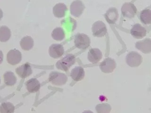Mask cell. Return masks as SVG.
Returning a JSON list of instances; mask_svg holds the SVG:
<instances>
[{"instance_id": "cell-24", "label": "cell", "mask_w": 151, "mask_h": 113, "mask_svg": "<svg viewBox=\"0 0 151 113\" xmlns=\"http://www.w3.org/2000/svg\"><path fill=\"white\" fill-rule=\"evenodd\" d=\"M15 106L9 102H4L0 106V113H14Z\"/></svg>"}, {"instance_id": "cell-27", "label": "cell", "mask_w": 151, "mask_h": 113, "mask_svg": "<svg viewBox=\"0 0 151 113\" xmlns=\"http://www.w3.org/2000/svg\"><path fill=\"white\" fill-rule=\"evenodd\" d=\"M3 17V12H2V10L0 9V20H1Z\"/></svg>"}, {"instance_id": "cell-20", "label": "cell", "mask_w": 151, "mask_h": 113, "mask_svg": "<svg viewBox=\"0 0 151 113\" xmlns=\"http://www.w3.org/2000/svg\"><path fill=\"white\" fill-rule=\"evenodd\" d=\"M4 81L7 86H13L17 82V77L12 71H7L4 75Z\"/></svg>"}, {"instance_id": "cell-28", "label": "cell", "mask_w": 151, "mask_h": 113, "mask_svg": "<svg viewBox=\"0 0 151 113\" xmlns=\"http://www.w3.org/2000/svg\"><path fill=\"white\" fill-rule=\"evenodd\" d=\"M82 113H93V112L91 111L90 110H86L84 112H83Z\"/></svg>"}, {"instance_id": "cell-11", "label": "cell", "mask_w": 151, "mask_h": 113, "mask_svg": "<svg viewBox=\"0 0 151 113\" xmlns=\"http://www.w3.org/2000/svg\"><path fill=\"white\" fill-rule=\"evenodd\" d=\"M16 72L21 78L25 79L32 74L33 71L30 64L27 62L17 67L16 69Z\"/></svg>"}, {"instance_id": "cell-6", "label": "cell", "mask_w": 151, "mask_h": 113, "mask_svg": "<svg viewBox=\"0 0 151 113\" xmlns=\"http://www.w3.org/2000/svg\"><path fill=\"white\" fill-rule=\"evenodd\" d=\"M99 67L103 73L107 74L112 73L116 67V63L114 59L106 58L101 63Z\"/></svg>"}, {"instance_id": "cell-1", "label": "cell", "mask_w": 151, "mask_h": 113, "mask_svg": "<svg viewBox=\"0 0 151 113\" xmlns=\"http://www.w3.org/2000/svg\"><path fill=\"white\" fill-rule=\"evenodd\" d=\"M76 62L75 56L72 54H67L64 57L56 63V67L58 69L67 72L70 69L71 66Z\"/></svg>"}, {"instance_id": "cell-14", "label": "cell", "mask_w": 151, "mask_h": 113, "mask_svg": "<svg viewBox=\"0 0 151 113\" xmlns=\"http://www.w3.org/2000/svg\"><path fill=\"white\" fill-rule=\"evenodd\" d=\"M103 58L102 52L97 48H91L88 53V59L92 64H96Z\"/></svg>"}, {"instance_id": "cell-15", "label": "cell", "mask_w": 151, "mask_h": 113, "mask_svg": "<svg viewBox=\"0 0 151 113\" xmlns=\"http://www.w3.org/2000/svg\"><path fill=\"white\" fill-rule=\"evenodd\" d=\"M104 18L108 23H115L119 18V13L117 9L114 7L109 9L104 14Z\"/></svg>"}, {"instance_id": "cell-3", "label": "cell", "mask_w": 151, "mask_h": 113, "mask_svg": "<svg viewBox=\"0 0 151 113\" xmlns=\"http://www.w3.org/2000/svg\"><path fill=\"white\" fill-rule=\"evenodd\" d=\"M126 60L127 64L130 67H138L143 62V58L138 52L132 51L127 54Z\"/></svg>"}, {"instance_id": "cell-26", "label": "cell", "mask_w": 151, "mask_h": 113, "mask_svg": "<svg viewBox=\"0 0 151 113\" xmlns=\"http://www.w3.org/2000/svg\"><path fill=\"white\" fill-rule=\"evenodd\" d=\"M3 60H4V54L1 51H0V64L2 63Z\"/></svg>"}, {"instance_id": "cell-5", "label": "cell", "mask_w": 151, "mask_h": 113, "mask_svg": "<svg viewBox=\"0 0 151 113\" xmlns=\"http://www.w3.org/2000/svg\"><path fill=\"white\" fill-rule=\"evenodd\" d=\"M92 31L93 36L102 37L107 33V29L105 24L103 21H97L92 26Z\"/></svg>"}, {"instance_id": "cell-10", "label": "cell", "mask_w": 151, "mask_h": 113, "mask_svg": "<svg viewBox=\"0 0 151 113\" xmlns=\"http://www.w3.org/2000/svg\"><path fill=\"white\" fill-rule=\"evenodd\" d=\"M64 53L63 46L60 44H54L51 45L49 49L50 56L53 59H58L63 56Z\"/></svg>"}, {"instance_id": "cell-25", "label": "cell", "mask_w": 151, "mask_h": 113, "mask_svg": "<svg viewBox=\"0 0 151 113\" xmlns=\"http://www.w3.org/2000/svg\"><path fill=\"white\" fill-rule=\"evenodd\" d=\"M96 109L97 113H110L111 107L108 103L99 104L96 106Z\"/></svg>"}, {"instance_id": "cell-9", "label": "cell", "mask_w": 151, "mask_h": 113, "mask_svg": "<svg viewBox=\"0 0 151 113\" xmlns=\"http://www.w3.org/2000/svg\"><path fill=\"white\" fill-rule=\"evenodd\" d=\"M22 60V54L19 50L12 49L8 52L7 55V60L11 65H17Z\"/></svg>"}, {"instance_id": "cell-12", "label": "cell", "mask_w": 151, "mask_h": 113, "mask_svg": "<svg viewBox=\"0 0 151 113\" xmlns=\"http://www.w3.org/2000/svg\"><path fill=\"white\" fill-rule=\"evenodd\" d=\"M130 34L136 39H141L146 35V30L139 24H136L130 30Z\"/></svg>"}, {"instance_id": "cell-2", "label": "cell", "mask_w": 151, "mask_h": 113, "mask_svg": "<svg viewBox=\"0 0 151 113\" xmlns=\"http://www.w3.org/2000/svg\"><path fill=\"white\" fill-rule=\"evenodd\" d=\"M48 80L54 85L62 86L66 84L68 78L67 75L63 73L53 71L50 73Z\"/></svg>"}, {"instance_id": "cell-7", "label": "cell", "mask_w": 151, "mask_h": 113, "mask_svg": "<svg viewBox=\"0 0 151 113\" xmlns=\"http://www.w3.org/2000/svg\"><path fill=\"white\" fill-rule=\"evenodd\" d=\"M121 11L123 16L131 19L136 15L137 9L134 4L131 2H125L122 6Z\"/></svg>"}, {"instance_id": "cell-4", "label": "cell", "mask_w": 151, "mask_h": 113, "mask_svg": "<svg viewBox=\"0 0 151 113\" xmlns=\"http://www.w3.org/2000/svg\"><path fill=\"white\" fill-rule=\"evenodd\" d=\"M75 46L79 49H86L89 47L90 39L84 34H78L74 38Z\"/></svg>"}, {"instance_id": "cell-13", "label": "cell", "mask_w": 151, "mask_h": 113, "mask_svg": "<svg viewBox=\"0 0 151 113\" xmlns=\"http://www.w3.org/2000/svg\"><path fill=\"white\" fill-rule=\"evenodd\" d=\"M136 48L145 54L151 53V39L146 38L136 42Z\"/></svg>"}, {"instance_id": "cell-19", "label": "cell", "mask_w": 151, "mask_h": 113, "mask_svg": "<svg viewBox=\"0 0 151 113\" xmlns=\"http://www.w3.org/2000/svg\"><path fill=\"white\" fill-rule=\"evenodd\" d=\"M34 40L29 36L24 37L20 41L21 48L24 51H29L33 48L34 46Z\"/></svg>"}, {"instance_id": "cell-29", "label": "cell", "mask_w": 151, "mask_h": 113, "mask_svg": "<svg viewBox=\"0 0 151 113\" xmlns=\"http://www.w3.org/2000/svg\"><path fill=\"white\" fill-rule=\"evenodd\" d=\"M0 83H1V79H0Z\"/></svg>"}, {"instance_id": "cell-16", "label": "cell", "mask_w": 151, "mask_h": 113, "mask_svg": "<svg viewBox=\"0 0 151 113\" xmlns=\"http://www.w3.org/2000/svg\"><path fill=\"white\" fill-rule=\"evenodd\" d=\"M71 77L74 81L79 82L84 79L85 72L84 68L80 66H77L72 69L70 74Z\"/></svg>"}, {"instance_id": "cell-22", "label": "cell", "mask_w": 151, "mask_h": 113, "mask_svg": "<svg viewBox=\"0 0 151 113\" xmlns=\"http://www.w3.org/2000/svg\"><path fill=\"white\" fill-rule=\"evenodd\" d=\"M11 37V31L6 26L0 27V41L6 42Z\"/></svg>"}, {"instance_id": "cell-21", "label": "cell", "mask_w": 151, "mask_h": 113, "mask_svg": "<svg viewBox=\"0 0 151 113\" xmlns=\"http://www.w3.org/2000/svg\"><path fill=\"white\" fill-rule=\"evenodd\" d=\"M139 18L141 22L145 25L151 24V10L146 9L142 11Z\"/></svg>"}, {"instance_id": "cell-17", "label": "cell", "mask_w": 151, "mask_h": 113, "mask_svg": "<svg viewBox=\"0 0 151 113\" xmlns=\"http://www.w3.org/2000/svg\"><path fill=\"white\" fill-rule=\"evenodd\" d=\"M67 11V7L65 4L58 3L53 8V15L57 18H63L66 15Z\"/></svg>"}, {"instance_id": "cell-8", "label": "cell", "mask_w": 151, "mask_h": 113, "mask_svg": "<svg viewBox=\"0 0 151 113\" xmlns=\"http://www.w3.org/2000/svg\"><path fill=\"white\" fill-rule=\"evenodd\" d=\"M85 9V6L82 1L80 0H76L71 4L70 12L72 16L79 17L81 15Z\"/></svg>"}, {"instance_id": "cell-23", "label": "cell", "mask_w": 151, "mask_h": 113, "mask_svg": "<svg viewBox=\"0 0 151 113\" xmlns=\"http://www.w3.org/2000/svg\"><path fill=\"white\" fill-rule=\"evenodd\" d=\"M65 34L63 29L61 27L55 28L52 33V37L54 40L60 41L64 39Z\"/></svg>"}, {"instance_id": "cell-18", "label": "cell", "mask_w": 151, "mask_h": 113, "mask_svg": "<svg viewBox=\"0 0 151 113\" xmlns=\"http://www.w3.org/2000/svg\"><path fill=\"white\" fill-rule=\"evenodd\" d=\"M27 89L30 93L38 92L41 87L40 82L36 78H32L26 82Z\"/></svg>"}]
</instances>
